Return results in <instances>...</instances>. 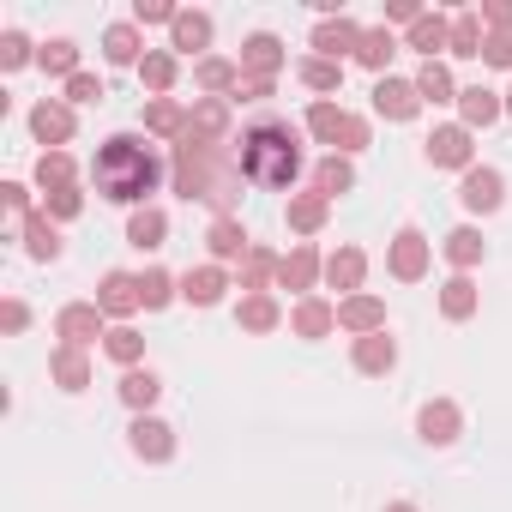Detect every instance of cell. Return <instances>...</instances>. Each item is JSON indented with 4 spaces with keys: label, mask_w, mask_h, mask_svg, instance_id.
<instances>
[{
    "label": "cell",
    "mask_w": 512,
    "mask_h": 512,
    "mask_svg": "<svg viewBox=\"0 0 512 512\" xmlns=\"http://www.w3.org/2000/svg\"><path fill=\"white\" fill-rule=\"evenodd\" d=\"M91 181H97L103 199H115V205H139V211H145V199H151L157 181H163V157H157L139 133H115V139L97 145V157H91Z\"/></svg>",
    "instance_id": "obj_1"
},
{
    "label": "cell",
    "mask_w": 512,
    "mask_h": 512,
    "mask_svg": "<svg viewBox=\"0 0 512 512\" xmlns=\"http://www.w3.org/2000/svg\"><path fill=\"white\" fill-rule=\"evenodd\" d=\"M235 163L247 181H260V187H290L302 175V151H296V127H247L241 145H235Z\"/></svg>",
    "instance_id": "obj_2"
},
{
    "label": "cell",
    "mask_w": 512,
    "mask_h": 512,
    "mask_svg": "<svg viewBox=\"0 0 512 512\" xmlns=\"http://www.w3.org/2000/svg\"><path fill=\"white\" fill-rule=\"evenodd\" d=\"M175 187H181L187 199H217L211 163H205V145H199V139H181V145H175Z\"/></svg>",
    "instance_id": "obj_3"
},
{
    "label": "cell",
    "mask_w": 512,
    "mask_h": 512,
    "mask_svg": "<svg viewBox=\"0 0 512 512\" xmlns=\"http://www.w3.org/2000/svg\"><path fill=\"white\" fill-rule=\"evenodd\" d=\"M55 332H61L73 350H85V344L109 338V332H103V308H97V302H73V308H61V314H55Z\"/></svg>",
    "instance_id": "obj_4"
},
{
    "label": "cell",
    "mask_w": 512,
    "mask_h": 512,
    "mask_svg": "<svg viewBox=\"0 0 512 512\" xmlns=\"http://www.w3.org/2000/svg\"><path fill=\"white\" fill-rule=\"evenodd\" d=\"M374 109H380L386 121H410V115L422 109L416 79H380V85H374Z\"/></svg>",
    "instance_id": "obj_5"
},
{
    "label": "cell",
    "mask_w": 512,
    "mask_h": 512,
    "mask_svg": "<svg viewBox=\"0 0 512 512\" xmlns=\"http://www.w3.org/2000/svg\"><path fill=\"white\" fill-rule=\"evenodd\" d=\"M458 428H464V416H458V404H446V398L422 404V416H416V434H422L428 446H452Z\"/></svg>",
    "instance_id": "obj_6"
},
{
    "label": "cell",
    "mask_w": 512,
    "mask_h": 512,
    "mask_svg": "<svg viewBox=\"0 0 512 512\" xmlns=\"http://www.w3.org/2000/svg\"><path fill=\"white\" fill-rule=\"evenodd\" d=\"M241 73H253V79H278V73H284V43L266 37V31L247 37V43H241Z\"/></svg>",
    "instance_id": "obj_7"
},
{
    "label": "cell",
    "mask_w": 512,
    "mask_h": 512,
    "mask_svg": "<svg viewBox=\"0 0 512 512\" xmlns=\"http://www.w3.org/2000/svg\"><path fill=\"white\" fill-rule=\"evenodd\" d=\"M422 272H428V241H422V229H398V241H392V278L416 284Z\"/></svg>",
    "instance_id": "obj_8"
},
{
    "label": "cell",
    "mask_w": 512,
    "mask_h": 512,
    "mask_svg": "<svg viewBox=\"0 0 512 512\" xmlns=\"http://www.w3.org/2000/svg\"><path fill=\"white\" fill-rule=\"evenodd\" d=\"M428 163H440V169H470V127H434V133H428Z\"/></svg>",
    "instance_id": "obj_9"
},
{
    "label": "cell",
    "mask_w": 512,
    "mask_h": 512,
    "mask_svg": "<svg viewBox=\"0 0 512 512\" xmlns=\"http://www.w3.org/2000/svg\"><path fill=\"white\" fill-rule=\"evenodd\" d=\"M314 49H320V61L356 55V49H362V31H356V19H320V31H314Z\"/></svg>",
    "instance_id": "obj_10"
},
{
    "label": "cell",
    "mask_w": 512,
    "mask_h": 512,
    "mask_svg": "<svg viewBox=\"0 0 512 512\" xmlns=\"http://www.w3.org/2000/svg\"><path fill=\"white\" fill-rule=\"evenodd\" d=\"M97 308H103V314H115V320H127L133 308H145V302H139V278H127V272H109V278L97 284Z\"/></svg>",
    "instance_id": "obj_11"
},
{
    "label": "cell",
    "mask_w": 512,
    "mask_h": 512,
    "mask_svg": "<svg viewBox=\"0 0 512 512\" xmlns=\"http://www.w3.org/2000/svg\"><path fill=\"white\" fill-rule=\"evenodd\" d=\"M338 326H344V332H356V338L386 332V302H380V296H350V302L338 308Z\"/></svg>",
    "instance_id": "obj_12"
},
{
    "label": "cell",
    "mask_w": 512,
    "mask_h": 512,
    "mask_svg": "<svg viewBox=\"0 0 512 512\" xmlns=\"http://www.w3.org/2000/svg\"><path fill=\"white\" fill-rule=\"evenodd\" d=\"M127 434H133V452H139V458H151V464H163V458L175 452V428H169V422H157V416H139Z\"/></svg>",
    "instance_id": "obj_13"
},
{
    "label": "cell",
    "mask_w": 512,
    "mask_h": 512,
    "mask_svg": "<svg viewBox=\"0 0 512 512\" xmlns=\"http://www.w3.org/2000/svg\"><path fill=\"white\" fill-rule=\"evenodd\" d=\"M500 193H506V187H500V175H494V169H476V163L464 169V187H458L464 211H494V205H500Z\"/></svg>",
    "instance_id": "obj_14"
},
{
    "label": "cell",
    "mask_w": 512,
    "mask_h": 512,
    "mask_svg": "<svg viewBox=\"0 0 512 512\" xmlns=\"http://www.w3.org/2000/svg\"><path fill=\"white\" fill-rule=\"evenodd\" d=\"M223 127H229V103H223V97H205V103H193V115H187V139L211 145V139H223Z\"/></svg>",
    "instance_id": "obj_15"
},
{
    "label": "cell",
    "mask_w": 512,
    "mask_h": 512,
    "mask_svg": "<svg viewBox=\"0 0 512 512\" xmlns=\"http://www.w3.org/2000/svg\"><path fill=\"white\" fill-rule=\"evenodd\" d=\"M31 133H37L43 145H67V139H73V109H67V103H37V109H31Z\"/></svg>",
    "instance_id": "obj_16"
},
{
    "label": "cell",
    "mask_w": 512,
    "mask_h": 512,
    "mask_svg": "<svg viewBox=\"0 0 512 512\" xmlns=\"http://www.w3.org/2000/svg\"><path fill=\"white\" fill-rule=\"evenodd\" d=\"M223 290H229L223 266H193V272L181 278V296H187L193 308H211V302H223Z\"/></svg>",
    "instance_id": "obj_17"
},
{
    "label": "cell",
    "mask_w": 512,
    "mask_h": 512,
    "mask_svg": "<svg viewBox=\"0 0 512 512\" xmlns=\"http://www.w3.org/2000/svg\"><path fill=\"white\" fill-rule=\"evenodd\" d=\"M320 272H326V266H320L314 247H296V253H284V260H278V284H284V290H308Z\"/></svg>",
    "instance_id": "obj_18"
},
{
    "label": "cell",
    "mask_w": 512,
    "mask_h": 512,
    "mask_svg": "<svg viewBox=\"0 0 512 512\" xmlns=\"http://www.w3.org/2000/svg\"><path fill=\"white\" fill-rule=\"evenodd\" d=\"M163 235H169V217H163L157 205H145V211H133V217H127V241H133L139 253L163 247Z\"/></svg>",
    "instance_id": "obj_19"
},
{
    "label": "cell",
    "mask_w": 512,
    "mask_h": 512,
    "mask_svg": "<svg viewBox=\"0 0 512 512\" xmlns=\"http://www.w3.org/2000/svg\"><path fill=\"white\" fill-rule=\"evenodd\" d=\"M205 247L217 253V260H247V253H253V247H247V229H241L235 217H217L211 235H205Z\"/></svg>",
    "instance_id": "obj_20"
},
{
    "label": "cell",
    "mask_w": 512,
    "mask_h": 512,
    "mask_svg": "<svg viewBox=\"0 0 512 512\" xmlns=\"http://www.w3.org/2000/svg\"><path fill=\"white\" fill-rule=\"evenodd\" d=\"M362 272H368L362 247H338L332 260H326V284H332V290H362Z\"/></svg>",
    "instance_id": "obj_21"
},
{
    "label": "cell",
    "mask_w": 512,
    "mask_h": 512,
    "mask_svg": "<svg viewBox=\"0 0 512 512\" xmlns=\"http://www.w3.org/2000/svg\"><path fill=\"white\" fill-rule=\"evenodd\" d=\"M458 109H464V127H488L506 103H500V91H488V85H470V91H458Z\"/></svg>",
    "instance_id": "obj_22"
},
{
    "label": "cell",
    "mask_w": 512,
    "mask_h": 512,
    "mask_svg": "<svg viewBox=\"0 0 512 512\" xmlns=\"http://www.w3.org/2000/svg\"><path fill=\"white\" fill-rule=\"evenodd\" d=\"M398 362V344L386 338V332H368V338H356V368L362 374H386Z\"/></svg>",
    "instance_id": "obj_23"
},
{
    "label": "cell",
    "mask_w": 512,
    "mask_h": 512,
    "mask_svg": "<svg viewBox=\"0 0 512 512\" xmlns=\"http://www.w3.org/2000/svg\"><path fill=\"white\" fill-rule=\"evenodd\" d=\"M410 49H422V55L434 61V49H452V25H446L440 13H422V19L410 25Z\"/></svg>",
    "instance_id": "obj_24"
},
{
    "label": "cell",
    "mask_w": 512,
    "mask_h": 512,
    "mask_svg": "<svg viewBox=\"0 0 512 512\" xmlns=\"http://www.w3.org/2000/svg\"><path fill=\"white\" fill-rule=\"evenodd\" d=\"M326 217H332V199H326V193H296V199H290V229L314 235Z\"/></svg>",
    "instance_id": "obj_25"
},
{
    "label": "cell",
    "mask_w": 512,
    "mask_h": 512,
    "mask_svg": "<svg viewBox=\"0 0 512 512\" xmlns=\"http://www.w3.org/2000/svg\"><path fill=\"white\" fill-rule=\"evenodd\" d=\"M157 392H163V386H157V374H145V368H127V374H121V404H127V410H139V416H145V410L157 404Z\"/></svg>",
    "instance_id": "obj_26"
},
{
    "label": "cell",
    "mask_w": 512,
    "mask_h": 512,
    "mask_svg": "<svg viewBox=\"0 0 512 512\" xmlns=\"http://www.w3.org/2000/svg\"><path fill=\"white\" fill-rule=\"evenodd\" d=\"M103 55H109L115 67H139V61H145V55H139V31H133V25H109V31H103Z\"/></svg>",
    "instance_id": "obj_27"
},
{
    "label": "cell",
    "mask_w": 512,
    "mask_h": 512,
    "mask_svg": "<svg viewBox=\"0 0 512 512\" xmlns=\"http://www.w3.org/2000/svg\"><path fill=\"white\" fill-rule=\"evenodd\" d=\"M350 187H356V169H350V157H338V151H332V157L314 169V193H326V199H332V193H350Z\"/></svg>",
    "instance_id": "obj_28"
},
{
    "label": "cell",
    "mask_w": 512,
    "mask_h": 512,
    "mask_svg": "<svg viewBox=\"0 0 512 512\" xmlns=\"http://www.w3.org/2000/svg\"><path fill=\"white\" fill-rule=\"evenodd\" d=\"M290 326H296V338H326V332L338 326V308H332V302H302Z\"/></svg>",
    "instance_id": "obj_29"
},
{
    "label": "cell",
    "mask_w": 512,
    "mask_h": 512,
    "mask_svg": "<svg viewBox=\"0 0 512 512\" xmlns=\"http://www.w3.org/2000/svg\"><path fill=\"white\" fill-rule=\"evenodd\" d=\"M49 368H55V380H61L67 392H79V386H91V362H85V350H73V344H61Z\"/></svg>",
    "instance_id": "obj_30"
},
{
    "label": "cell",
    "mask_w": 512,
    "mask_h": 512,
    "mask_svg": "<svg viewBox=\"0 0 512 512\" xmlns=\"http://www.w3.org/2000/svg\"><path fill=\"white\" fill-rule=\"evenodd\" d=\"M145 127H151V133H163V139H169V133H181V139H187V109H181L175 97H157V103L145 109Z\"/></svg>",
    "instance_id": "obj_31"
},
{
    "label": "cell",
    "mask_w": 512,
    "mask_h": 512,
    "mask_svg": "<svg viewBox=\"0 0 512 512\" xmlns=\"http://www.w3.org/2000/svg\"><path fill=\"white\" fill-rule=\"evenodd\" d=\"M37 187H43V193L73 187V157H67V151H43V157H37Z\"/></svg>",
    "instance_id": "obj_32"
},
{
    "label": "cell",
    "mask_w": 512,
    "mask_h": 512,
    "mask_svg": "<svg viewBox=\"0 0 512 512\" xmlns=\"http://www.w3.org/2000/svg\"><path fill=\"white\" fill-rule=\"evenodd\" d=\"M25 253H31V260H55V253H61V235H55L49 217H25Z\"/></svg>",
    "instance_id": "obj_33"
},
{
    "label": "cell",
    "mask_w": 512,
    "mask_h": 512,
    "mask_svg": "<svg viewBox=\"0 0 512 512\" xmlns=\"http://www.w3.org/2000/svg\"><path fill=\"white\" fill-rule=\"evenodd\" d=\"M452 55H458V61L482 55V13H458V19H452Z\"/></svg>",
    "instance_id": "obj_34"
},
{
    "label": "cell",
    "mask_w": 512,
    "mask_h": 512,
    "mask_svg": "<svg viewBox=\"0 0 512 512\" xmlns=\"http://www.w3.org/2000/svg\"><path fill=\"white\" fill-rule=\"evenodd\" d=\"M398 55V43H392V31L380 25V31H362V49H356V61L362 67H374V73H386V61Z\"/></svg>",
    "instance_id": "obj_35"
},
{
    "label": "cell",
    "mask_w": 512,
    "mask_h": 512,
    "mask_svg": "<svg viewBox=\"0 0 512 512\" xmlns=\"http://www.w3.org/2000/svg\"><path fill=\"white\" fill-rule=\"evenodd\" d=\"M416 91H422V103H452V97H458V91H452V73H446L440 61H422Z\"/></svg>",
    "instance_id": "obj_36"
},
{
    "label": "cell",
    "mask_w": 512,
    "mask_h": 512,
    "mask_svg": "<svg viewBox=\"0 0 512 512\" xmlns=\"http://www.w3.org/2000/svg\"><path fill=\"white\" fill-rule=\"evenodd\" d=\"M446 260H452L458 272H470V266L482 260V235H476V229H452V235H446Z\"/></svg>",
    "instance_id": "obj_37"
},
{
    "label": "cell",
    "mask_w": 512,
    "mask_h": 512,
    "mask_svg": "<svg viewBox=\"0 0 512 512\" xmlns=\"http://www.w3.org/2000/svg\"><path fill=\"white\" fill-rule=\"evenodd\" d=\"M278 320H284V314H278V302H272L266 290H260V296H247V302H241V326H247V332H272Z\"/></svg>",
    "instance_id": "obj_38"
},
{
    "label": "cell",
    "mask_w": 512,
    "mask_h": 512,
    "mask_svg": "<svg viewBox=\"0 0 512 512\" xmlns=\"http://www.w3.org/2000/svg\"><path fill=\"white\" fill-rule=\"evenodd\" d=\"M169 37H175V49H205V43H211V19H205V13H181V19L169 25Z\"/></svg>",
    "instance_id": "obj_39"
},
{
    "label": "cell",
    "mask_w": 512,
    "mask_h": 512,
    "mask_svg": "<svg viewBox=\"0 0 512 512\" xmlns=\"http://www.w3.org/2000/svg\"><path fill=\"white\" fill-rule=\"evenodd\" d=\"M139 79H145V91H169V85H175V55H169V49H151V55L139 61Z\"/></svg>",
    "instance_id": "obj_40"
},
{
    "label": "cell",
    "mask_w": 512,
    "mask_h": 512,
    "mask_svg": "<svg viewBox=\"0 0 512 512\" xmlns=\"http://www.w3.org/2000/svg\"><path fill=\"white\" fill-rule=\"evenodd\" d=\"M440 308H446V320H470V314H476V284H470V278H452V284L440 290Z\"/></svg>",
    "instance_id": "obj_41"
},
{
    "label": "cell",
    "mask_w": 512,
    "mask_h": 512,
    "mask_svg": "<svg viewBox=\"0 0 512 512\" xmlns=\"http://www.w3.org/2000/svg\"><path fill=\"white\" fill-rule=\"evenodd\" d=\"M193 79H199V91H235V79H241V67H229V61H199L193 67Z\"/></svg>",
    "instance_id": "obj_42"
},
{
    "label": "cell",
    "mask_w": 512,
    "mask_h": 512,
    "mask_svg": "<svg viewBox=\"0 0 512 512\" xmlns=\"http://www.w3.org/2000/svg\"><path fill=\"white\" fill-rule=\"evenodd\" d=\"M308 133L326 139V145H338V133H344V109H338V103H314V109H308Z\"/></svg>",
    "instance_id": "obj_43"
},
{
    "label": "cell",
    "mask_w": 512,
    "mask_h": 512,
    "mask_svg": "<svg viewBox=\"0 0 512 512\" xmlns=\"http://www.w3.org/2000/svg\"><path fill=\"white\" fill-rule=\"evenodd\" d=\"M103 350H109V356H115V362H121V368H133V362H139V356H145V338H139V332H133V326H115V332H109V338H103Z\"/></svg>",
    "instance_id": "obj_44"
},
{
    "label": "cell",
    "mask_w": 512,
    "mask_h": 512,
    "mask_svg": "<svg viewBox=\"0 0 512 512\" xmlns=\"http://www.w3.org/2000/svg\"><path fill=\"white\" fill-rule=\"evenodd\" d=\"M37 61H43V73H55V79H73V73H79V49H73L67 37H61V43H49Z\"/></svg>",
    "instance_id": "obj_45"
},
{
    "label": "cell",
    "mask_w": 512,
    "mask_h": 512,
    "mask_svg": "<svg viewBox=\"0 0 512 512\" xmlns=\"http://www.w3.org/2000/svg\"><path fill=\"white\" fill-rule=\"evenodd\" d=\"M302 85H314V91H338V85H344V67L314 55V61H302Z\"/></svg>",
    "instance_id": "obj_46"
},
{
    "label": "cell",
    "mask_w": 512,
    "mask_h": 512,
    "mask_svg": "<svg viewBox=\"0 0 512 512\" xmlns=\"http://www.w3.org/2000/svg\"><path fill=\"white\" fill-rule=\"evenodd\" d=\"M175 290H181V284H175L169 272H157V266H151V272L139 278V302H145V308H163V302H169Z\"/></svg>",
    "instance_id": "obj_47"
},
{
    "label": "cell",
    "mask_w": 512,
    "mask_h": 512,
    "mask_svg": "<svg viewBox=\"0 0 512 512\" xmlns=\"http://www.w3.org/2000/svg\"><path fill=\"white\" fill-rule=\"evenodd\" d=\"M266 272H278V260H272V253H260V247H253V253H247V278H241V290H253V296H260Z\"/></svg>",
    "instance_id": "obj_48"
},
{
    "label": "cell",
    "mask_w": 512,
    "mask_h": 512,
    "mask_svg": "<svg viewBox=\"0 0 512 512\" xmlns=\"http://www.w3.org/2000/svg\"><path fill=\"white\" fill-rule=\"evenodd\" d=\"M133 19H139V25H175L181 13L169 7V0H133Z\"/></svg>",
    "instance_id": "obj_49"
},
{
    "label": "cell",
    "mask_w": 512,
    "mask_h": 512,
    "mask_svg": "<svg viewBox=\"0 0 512 512\" xmlns=\"http://www.w3.org/2000/svg\"><path fill=\"white\" fill-rule=\"evenodd\" d=\"M103 97V79L97 73H73L67 79V103H97Z\"/></svg>",
    "instance_id": "obj_50"
},
{
    "label": "cell",
    "mask_w": 512,
    "mask_h": 512,
    "mask_svg": "<svg viewBox=\"0 0 512 512\" xmlns=\"http://www.w3.org/2000/svg\"><path fill=\"white\" fill-rule=\"evenodd\" d=\"M368 145V121L362 115H344V133H338V151L350 157V151H362Z\"/></svg>",
    "instance_id": "obj_51"
},
{
    "label": "cell",
    "mask_w": 512,
    "mask_h": 512,
    "mask_svg": "<svg viewBox=\"0 0 512 512\" xmlns=\"http://www.w3.org/2000/svg\"><path fill=\"white\" fill-rule=\"evenodd\" d=\"M482 61H488V67H512V31H494V37L482 43Z\"/></svg>",
    "instance_id": "obj_52"
},
{
    "label": "cell",
    "mask_w": 512,
    "mask_h": 512,
    "mask_svg": "<svg viewBox=\"0 0 512 512\" xmlns=\"http://www.w3.org/2000/svg\"><path fill=\"white\" fill-rule=\"evenodd\" d=\"M25 61H31V43L19 31H7V37H0V67H25Z\"/></svg>",
    "instance_id": "obj_53"
},
{
    "label": "cell",
    "mask_w": 512,
    "mask_h": 512,
    "mask_svg": "<svg viewBox=\"0 0 512 512\" xmlns=\"http://www.w3.org/2000/svg\"><path fill=\"white\" fill-rule=\"evenodd\" d=\"M49 211H55V217H79V211H85V193H79V187H61V193H49Z\"/></svg>",
    "instance_id": "obj_54"
},
{
    "label": "cell",
    "mask_w": 512,
    "mask_h": 512,
    "mask_svg": "<svg viewBox=\"0 0 512 512\" xmlns=\"http://www.w3.org/2000/svg\"><path fill=\"white\" fill-rule=\"evenodd\" d=\"M272 85H278V79H253V73H241V79H235V97L260 103V97H272Z\"/></svg>",
    "instance_id": "obj_55"
},
{
    "label": "cell",
    "mask_w": 512,
    "mask_h": 512,
    "mask_svg": "<svg viewBox=\"0 0 512 512\" xmlns=\"http://www.w3.org/2000/svg\"><path fill=\"white\" fill-rule=\"evenodd\" d=\"M482 19L494 31H512V0H482Z\"/></svg>",
    "instance_id": "obj_56"
},
{
    "label": "cell",
    "mask_w": 512,
    "mask_h": 512,
    "mask_svg": "<svg viewBox=\"0 0 512 512\" xmlns=\"http://www.w3.org/2000/svg\"><path fill=\"white\" fill-rule=\"evenodd\" d=\"M0 326H7V332H25V326H31L25 302H7V308H0Z\"/></svg>",
    "instance_id": "obj_57"
},
{
    "label": "cell",
    "mask_w": 512,
    "mask_h": 512,
    "mask_svg": "<svg viewBox=\"0 0 512 512\" xmlns=\"http://www.w3.org/2000/svg\"><path fill=\"white\" fill-rule=\"evenodd\" d=\"M0 199H7V205H13V211H31V193H25V187H19V181H7V187H0Z\"/></svg>",
    "instance_id": "obj_58"
},
{
    "label": "cell",
    "mask_w": 512,
    "mask_h": 512,
    "mask_svg": "<svg viewBox=\"0 0 512 512\" xmlns=\"http://www.w3.org/2000/svg\"><path fill=\"white\" fill-rule=\"evenodd\" d=\"M386 512H416V506H404V500H398V506H386Z\"/></svg>",
    "instance_id": "obj_59"
},
{
    "label": "cell",
    "mask_w": 512,
    "mask_h": 512,
    "mask_svg": "<svg viewBox=\"0 0 512 512\" xmlns=\"http://www.w3.org/2000/svg\"><path fill=\"white\" fill-rule=\"evenodd\" d=\"M506 115H512V91H506Z\"/></svg>",
    "instance_id": "obj_60"
}]
</instances>
